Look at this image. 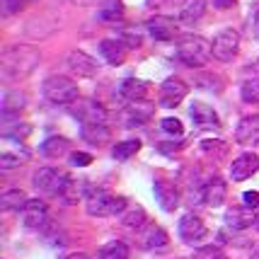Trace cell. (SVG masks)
<instances>
[{"mask_svg":"<svg viewBox=\"0 0 259 259\" xmlns=\"http://www.w3.org/2000/svg\"><path fill=\"white\" fill-rule=\"evenodd\" d=\"M24 102H27V97L22 92H5V97H3V114L10 116L12 112H20L24 107Z\"/></svg>","mask_w":259,"mask_h":259,"instance_id":"obj_31","label":"cell"},{"mask_svg":"<svg viewBox=\"0 0 259 259\" xmlns=\"http://www.w3.org/2000/svg\"><path fill=\"white\" fill-rule=\"evenodd\" d=\"M22 223L24 228H32V230H39L49 223V206L41 199H29L27 206L22 208Z\"/></svg>","mask_w":259,"mask_h":259,"instance_id":"obj_11","label":"cell"},{"mask_svg":"<svg viewBox=\"0 0 259 259\" xmlns=\"http://www.w3.org/2000/svg\"><path fill=\"white\" fill-rule=\"evenodd\" d=\"M124 15V3L121 0H104L100 8V17L102 20H119Z\"/></svg>","mask_w":259,"mask_h":259,"instance_id":"obj_32","label":"cell"},{"mask_svg":"<svg viewBox=\"0 0 259 259\" xmlns=\"http://www.w3.org/2000/svg\"><path fill=\"white\" fill-rule=\"evenodd\" d=\"M126 51H128V46L124 41H119V39H104V41H100V54L109 66H121L126 61Z\"/></svg>","mask_w":259,"mask_h":259,"instance_id":"obj_22","label":"cell"},{"mask_svg":"<svg viewBox=\"0 0 259 259\" xmlns=\"http://www.w3.org/2000/svg\"><path fill=\"white\" fill-rule=\"evenodd\" d=\"M254 226H257V228H259V213H257V223H254Z\"/></svg>","mask_w":259,"mask_h":259,"instance_id":"obj_43","label":"cell"},{"mask_svg":"<svg viewBox=\"0 0 259 259\" xmlns=\"http://www.w3.org/2000/svg\"><path fill=\"white\" fill-rule=\"evenodd\" d=\"M27 194L22 189H10V192H5L0 196V208L3 211H22L24 206H27Z\"/></svg>","mask_w":259,"mask_h":259,"instance_id":"obj_28","label":"cell"},{"mask_svg":"<svg viewBox=\"0 0 259 259\" xmlns=\"http://www.w3.org/2000/svg\"><path fill=\"white\" fill-rule=\"evenodd\" d=\"M257 223V215L247 206H233L226 211V226L233 230H247Z\"/></svg>","mask_w":259,"mask_h":259,"instance_id":"obj_19","label":"cell"},{"mask_svg":"<svg viewBox=\"0 0 259 259\" xmlns=\"http://www.w3.org/2000/svg\"><path fill=\"white\" fill-rule=\"evenodd\" d=\"M235 141L240 146H259V114L240 119L235 128Z\"/></svg>","mask_w":259,"mask_h":259,"instance_id":"obj_16","label":"cell"},{"mask_svg":"<svg viewBox=\"0 0 259 259\" xmlns=\"http://www.w3.org/2000/svg\"><path fill=\"white\" fill-rule=\"evenodd\" d=\"M203 12H206V0H184L180 10V20L184 24H194L203 17Z\"/></svg>","mask_w":259,"mask_h":259,"instance_id":"obj_27","label":"cell"},{"mask_svg":"<svg viewBox=\"0 0 259 259\" xmlns=\"http://www.w3.org/2000/svg\"><path fill=\"white\" fill-rule=\"evenodd\" d=\"M29 0H3V8H5V15H15V12L24 10Z\"/></svg>","mask_w":259,"mask_h":259,"instance_id":"obj_36","label":"cell"},{"mask_svg":"<svg viewBox=\"0 0 259 259\" xmlns=\"http://www.w3.org/2000/svg\"><path fill=\"white\" fill-rule=\"evenodd\" d=\"M68 150H70V141L63 138V136H51V138H46L41 143V153L49 160L63 158V155H68Z\"/></svg>","mask_w":259,"mask_h":259,"instance_id":"obj_26","label":"cell"},{"mask_svg":"<svg viewBox=\"0 0 259 259\" xmlns=\"http://www.w3.org/2000/svg\"><path fill=\"white\" fill-rule=\"evenodd\" d=\"M257 169H259L257 155H254V153H242L240 158H235L230 162V177H233V182H245V180H249Z\"/></svg>","mask_w":259,"mask_h":259,"instance_id":"obj_15","label":"cell"},{"mask_svg":"<svg viewBox=\"0 0 259 259\" xmlns=\"http://www.w3.org/2000/svg\"><path fill=\"white\" fill-rule=\"evenodd\" d=\"M211 46H213V58L228 63V61H233V58L237 56V51H240V34H237L235 29H221V32L213 36Z\"/></svg>","mask_w":259,"mask_h":259,"instance_id":"obj_7","label":"cell"},{"mask_svg":"<svg viewBox=\"0 0 259 259\" xmlns=\"http://www.w3.org/2000/svg\"><path fill=\"white\" fill-rule=\"evenodd\" d=\"M29 158V150L22 146V143H17V148L12 150V141L10 138H5V143H3V150H0V167L3 169H15L24 165Z\"/></svg>","mask_w":259,"mask_h":259,"instance_id":"obj_17","label":"cell"},{"mask_svg":"<svg viewBox=\"0 0 259 259\" xmlns=\"http://www.w3.org/2000/svg\"><path fill=\"white\" fill-rule=\"evenodd\" d=\"M237 0H213V5L218 10H230V8H235Z\"/></svg>","mask_w":259,"mask_h":259,"instance_id":"obj_40","label":"cell"},{"mask_svg":"<svg viewBox=\"0 0 259 259\" xmlns=\"http://www.w3.org/2000/svg\"><path fill=\"white\" fill-rule=\"evenodd\" d=\"M97 259H128V247L121 240H112V242H107V245L100 247Z\"/></svg>","mask_w":259,"mask_h":259,"instance_id":"obj_29","label":"cell"},{"mask_svg":"<svg viewBox=\"0 0 259 259\" xmlns=\"http://www.w3.org/2000/svg\"><path fill=\"white\" fill-rule=\"evenodd\" d=\"M194 259H228L226 252L221 247H213V245H208V247H201L194 252Z\"/></svg>","mask_w":259,"mask_h":259,"instance_id":"obj_35","label":"cell"},{"mask_svg":"<svg viewBox=\"0 0 259 259\" xmlns=\"http://www.w3.org/2000/svg\"><path fill=\"white\" fill-rule=\"evenodd\" d=\"M160 128H162L165 134H172V136H182V134H184V124H182L180 119H175V116L162 119V121H160Z\"/></svg>","mask_w":259,"mask_h":259,"instance_id":"obj_34","label":"cell"},{"mask_svg":"<svg viewBox=\"0 0 259 259\" xmlns=\"http://www.w3.org/2000/svg\"><path fill=\"white\" fill-rule=\"evenodd\" d=\"M249 32H252V36H259V5L249 15Z\"/></svg>","mask_w":259,"mask_h":259,"instance_id":"obj_39","label":"cell"},{"mask_svg":"<svg viewBox=\"0 0 259 259\" xmlns=\"http://www.w3.org/2000/svg\"><path fill=\"white\" fill-rule=\"evenodd\" d=\"M242 206H247V208H252V211H254V208H259V192H245L242 194Z\"/></svg>","mask_w":259,"mask_h":259,"instance_id":"obj_38","label":"cell"},{"mask_svg":"<svg viewBox=\"0 0 259 259\" xmlns=\"http://www.w3.org/2000/svg\"><path fill=\"white\" fill-rule=\"evenodd\" d=\"M70 114L75 119H80L82 124H104V119H107L104 107L100 102H92V100H75L70 104Z\"/></svg>","mask_w":259,"mask_h":259,"instance_id":"obj_8","label":"cell"},{"mask_svg":"<svg viewBox=\"0 0 259 259\" xmlns=\"http://www.w3.org/2000/svg\"><path fill=\"white\" fill-rule=\"evenodd\" d=\"M90 162H92L90 153H73V155H70V165H73V167H88Z\"/></svg>","mask_w":259,"mask_h":259,"instance_id":"obj_37","label":"cell"},{"mask_svg":"<svg viewBox=\"0 0 259 259\" xmlns=\"http://www.w3.org/2000/svg\"><path fill=\"white\" fill-rule=\"evenodd\" d=\"M148 215H146V208L141 206V203H134L128 201V206H126L124 211H121V215H119V223L126 228H134V230H141V228L146 226Z\"/></svg>","mask_w":259,"mask_h":259,"instance_id":"obj_23","label":"cell"},{"mask_svg":"<svg viewBox=\"0 0 259 259\" xmlns=\"http://www.w3.org/2000/svg\"><path fill=\"white\" fill-rule=\"evenodd\" d=\"M68 182H70V177L63 169L56 167H41L34 172V187L46 196H61L63 189L68 187Z\"/></svg>","mask_w":259,"mask_h":259,"instance_id":"obj_5","label":"cell"},{"mask_svg":"<svg viewBox=\"0 0 259 259\" xmlns=\"http://www.w3.org/2000/svg\"><path fill=\"white\" fill-rule=\"evenodd\" d=\"M148 34L155 39V41H169V39H175V34H177V24L172 17H165V15H158V17H153V20H148Z\"/></svg>","mask_w":259,"mask_h":259,"instance_id":"obj_18","label":"cell"},{"mask_svg":"<svg viewBox=\"0 0 259 259\" xmlns=\"http://www.w3.org/2000/svg\"><path fill=\"white\" fill-rule=\"evenodd\" d=\"M189 116H192V121L199 128H221V116L215 114V109L211 104H206V102H194L192 107H189Z\"/></svg>","mask_w":259,"mask_h":259,"instance_id":"obj_13","label":"cell"},{"mask_svg":"<svg viewBox=\"0 0 259 259\" xmlns=\"http://www.w3.org/2000/svg\"><path fill=\"white\" fill-rule=\"evenodd\" d=\"M153 114H155V104H150L146 100H138V102H128L121 109L119 119H121V124L126 128H136V126L148 124L153 119Z\"/></svg>","mask_w":259,"mask_h":259,"instance_id":"obj_6","label":"cell"},{"mask_svg":"<svg viewBox=\"0 0 259 259\" xmlns=\"http://www.w3.org/2000/svg\"><path fill=\"white\" fill-rule=\"evenodd\" d=\"M177 233H180V237L187 245H194V242H201L203 237L208 235V228H206V223H203L199 215L187 213V215H182Z\"/></svg>","mask_w":259,"mask_h":259,"instance_id":"obj_9","label":"cell"},{"mask_svg":"<svg viewBox=\"0 0 259 259\" xmlns=\"http://www.w3.org/2000/svg\"><path fill=\"white\" fill-rule=\"evenodd\" d=\"M187 82L180 78H167L162 85H160V104L162 107H177L184 97H187Z\"/></svg>","mask_w":259,"mask_h":259,"instance_id":"obj_12","label":"cell"},{"mask_svg":"<svg viewBox=\"0 0 259 259\" xmlns=\"http://www.w3.org/2000/svg\"><path fill=\"white\" fill-rule=\"evenodd\" d=\"M126 206H128V199L126 196H114V194L104 192V189H95V192L85 199V208L90 215H97V218H107V215H121Z\"/></svg>","mask_w":259,"mask_h":259,"instance_id":"obj_3","label":"cell"},{"mask_svg":"<svg viewBox=\"0 0 259 259\" xmlns=\"http://www.w3.org/2000/svg\"><path fill=\"white\" fill-rule=\"evenodd\" d=\"M41 92L49 102L54 104H73L78 100V85L73 82L66 75H51V78L44 80L41 85Z\"/></svg>","mask_w":259,"mask_h":259,"instance_id":"obj_4","label":"cell"},{"mask_svg":"<svg viewBox=\"0 0 259 259\" xmlns=\"http://www.w3.org/2000/svg\"><path fill=\"white\" fill-rule=\"evenodd\" d=\"M39 63V51L32 46H10L0 56V70L5 80L27 78Z\"/></svg>","mask_w":259,"mask_h":259,"instance_id":"obj_1","label":"cell"},{"mask_svg":"<svg viewBox=\"0 0 259 259\" xmlns=\"http://www.w3.org/2000/svg\"><path fill=\"white\" fill-rule=\"evenodd\" d=\"M66 259H90L88 254H70V257H66Z\"/></svg>","mask_w":259,"mask_h":259,"instance_id":"obj_41","label":"cell"},{"mask_svg":"<svg viewBox=\"0 0 259 259\" xmlns=\"http://www.w3.org/2000/svg\"><path fill=\"white\" fill-rule=\"evenodd\" d=\"M199 196H201V201L206 203V206H211V208H218V206H223V203H226V196H228L226 182L221 180V177H213V180H208V182H206V184L201 187Z\"/></svg>","mask_w":259,"mask_h":259,"instance_id":"obj_14","label":"cell"},{"mask_svg":"<svg viewBox=\"0 0 259 259\" xmlns=\"http://www.w3.org/2000/svg\"><path fill=\"white\" fill-rule=\"evenodd\" d=\"M146 92H148V82H143V80H138V78H126L124 82L119 85V95H121L126 102L143 100Z\"/></svg>","mask_w":259,"mask_h":259,"instance_id":"obj_25","label":"cell"},{"mask_svg":"<svg viewBox=\"0 0 259 259\" xmlns=\"http://www.w3.org/2000/svg\"><path fill=\"white\" fill-rule=\"evenodd\" d=\"M211 56H213V46H211L208 39H203L199 34H187L177 44V58L189 68L206 66L211 61Z\"/></svg>","mask_w":259,"mask_h":259,"instance_id":"obj_2","label":"cell"},{"mask_svg":"<svg viewBox=\"0 0 259 259\" xmlns=\"http://www.w3.org/2000/svg\"><path fill=\"white\" fill-rule=\"evenodd\" d=\"M240 97L247 104H257L259 102V78H249L240 85Z\"/></svg>","mask_w":259,"mask_h":259,"instance_id":"obj_33","label":"cell"},{"mask_svg":"<svg viewBox=\"0 0 259 259\" xmlns=\"http://www.w3.org/2000/svg\"><path fill=\"white\" fill-rule=\"evenodd\" d=\"M138 240H141V247L143 249H160V247L167 245L169 237L160 226H155V223H146V226L141 228V233H138Z\"/></svg>","mask_w":259,"mask_h":259,"instance_id":"obj_21","label":"cell"},{"mask_svg":"<svg viewBox=\"0 0 259 259\" xmlns=\"http://www.w3.org/2000/svg\"><path fill=\"white\" fill-rule=\"evenodd\" d=\"M252 259H259V247L252 249Z\"/></svg>","mask_w":259,"mask_h":259,"instance_id":"obj_42","label":"cell"},{"mask_svg":"<svg viewBox=\"0 0 259 259\" xmlns=\"http://www.w3.org/2000/svg\"><path fill=\"white\" fill-rule=\"evenodd\" d=\"M66 66L70 73H75L78 78H92L100 73V63L92 56H88L85 51H70L66 58Z\"/></svg>","mask_w":259,"mask_h":259,"instance_id":"obj_10","label":"cell"},{"mask_svg":"<svg viewBox=\"0 0 259 259\" xmlns=\"http://www.w3.org/2000/svg\"><path fill=\"white\" fill-rule=\"evenodd\" d=\"M80 136H82V141H88L92 146H102V143H109L112 131L107 128V124H82Z\"/></svg>","mask_w":259,"mask_h":259,"instance_id":"obj_24","label":"cell"},{"mask_svg":"<svg viewBox=\"0 0 259 259\" xmlns=\"http://www.w3.org/2000/svg\"><path fill=\"white\" fill-rule=\"evenodd\" d=\"M153 192H155V199L160 201V208H162V211L169 213V211H175V208L180 206V192H177V187H175L172 182H165V180L155 182Z\"/></svg>","mask_w":259,"mask_h":259,"instance_id":"obj_20","label":"cell"},{"mask_svg":"<svg viewBox=\"0 0 259 259\" xmlns=\"http://www.w3.org/2000/svg\"><path fill=\"white\" fill-rule=\"evenodd\" d=\"M138 150H141V141H121V143H116L112 148V155H114V160L126 162L128 158H134Z\"/></svg>","mask_w":259,"mask_h":259,"instance_id":"obj_30","label":"cell"}]
</instances>
